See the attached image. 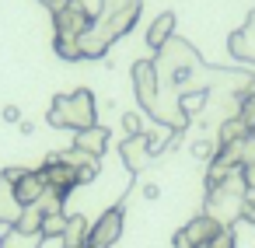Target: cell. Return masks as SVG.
<instances>
[{
    "instance_id": "cell-1",
    "label": "cell",
    "mask_w": 255,
    "mask_h": 248,
    "mask_svg": "<svg viewBox=\"0 0 255 248\" xmlns=\"http://www.w3.org/2000/svg\"><path fill=\"white\" fill-rule=\"evenodd\" d=\"M95 116H98V109H95V95H91L88 88H77L74 95H56V98H53L49 126L81 133V129L95 126Z\"/></svg>"
},
{
    "instance_id": "cell-2",
    "label": "cell",
    "mask_w": 255,
    "mask_h": 248,
    "mask_svg": "<svg viewBox=\"0 0 255 248\" xmlns=\"http://www.w3.org/2000/svg\"><path fill=\"white\" fill-rule=\"evenodd\" d=\"M4 178L14 189V199L21 206H35L39 196L46 192V175L42 168H4Z\"/></svg>"
},
{
    "instance_id": "cell-3",
    "label": "cell",
    "mask_w": 255,
    "mask_h": 248,
    "mask_svg": "<svg viewBox=\"0 0 255 248\" xmlns=\"http://www.w3.org/2000/svg\"><path fill=\"white\" fill-rule=\"evenodd\" d=\"M133 91H136V102L143 105V112L150 116L157 109V98H161V77H157L154 60H136L133 63Z\"/></svg>"
},
{
    "instance_id": "cell-4",
    "label": "cell",
    "mask_w": 255,
    "mask_h": 248,
    "mask_svg": "<svg viewBox=\"0 0 255 248\" xmlns=\"http://www.w3.org/2000/svg\"><path fill=\"white\" fill-rule=\"evenodd\" d=\"M95 14L88 11L84 0H67L60 11H53V25H56V35H70V39H81L88 28H91Z\"/></svg>"
},
{
    "instance_id": "cell-5",
    "label": "cell",
    "mask_w": 255,
    "mask_h": 248,
    "mask_svg": "<svg viewBox=\"0 0 255 248\" xmlns=\"http://www.w3.org/2000/svg\"><path fill=\"white\" fill-rule=\"evenodd\" d=\"M119 234H123V206H112V210H105V213L91 224L88 248H116Z\"/></svg>"
},
{
    "instance_id": "cell-6",
    "label": "cell",
    "mask_w": 255,
    "mask_h": 248,
    "mask_svg": "<svg viewBox=\"0 0 255 248\" xmlns=\"http://www.w3.org/2000/svg\"><path fill=\"white\" fill-rule=\"evenodd\" d=\"M224 224H217L210 213H199V217H192L171 241H182V245H206V241H213L217 238V231H220Z\"/></svg>"
},
{
    "instance_id": "cell-7",
    "label": "cell",
    "mask_w": 255,
    "mask_h": 248,
    "mask_svg": "<svg viewBox=\"0 0 255 248\" xmlns=\"http://www.w3.org/2000/svg\"><path fill=\"white\" fill-rule=\"evenodd\" d=\"M42 175H46V185L49 189H60V192H70L77 185V168H70L67 161H60V154H49L46 157Z\"/></svg>"
},
{
    "instance_id": "cell-8",
    "label": "cell",
    "mask_w": 255,
    "mask_h": 248,
    "mask_svg": "<svg viewBox=\"0 0 255 248\" xmlns=\"http://www.w3.org/2000/svg\"><path fill=\"white\" fill-rule=\"evenodd\" d=\"M119 154H123V164H126L129 171H143L147 161L154 157V154H150V143H147V133H140V136H126V140L119 143Z\"/></svg>"
},
{
    "instance_id": "cell-9",
    "label": "cell",
    "mask_w": 255,
    "mask_h": 248,
    "mask_svg": "<svg viewBox=\"0 0 255 248\" xmlns=\"http://www.w3.org/2000/svg\"><path fill=\"white\" fill-rule=\"evenodd\" d=\"M227 49H231V56L255 63V11H252V14H248V21H245V25L227 39Z\"/></svg>"
},
{
    "instance_id": "cell-10",
    "label": "cell",
    "mask_w": 255,
    "mask_h": 248,
    "mask_svg": "<svg viewBox=\"0 0 255 248\" xmlns=\"http://www.w3.org/2000/svg\"><path fill=\"white\" fill-rule=\"evenodd\" d=\"M74 147H81V150H88V154L102 157V154H105V147H109V129L95 123V126H88V129H81V133L74 136Z\"/></svg>"
},
{
    "instance_id": "cell-11",
    "label": "cell",
    "mask_w": 255,
    "mask_h": 248,
    "mask_svg": "<svg viewBox=\"0 0 255 248\" xmlns=\"http://www.w3.org/2000/svg\"><path fill=\"white\" fill-rule=\"evenodd\" d=\"M171 35H175V14H171V11H164V14H157V18L150 21V28H147V46L157 53Z\"/></svg>"
},
{
    "instance_id": "cell-12",
    "label": "cell",
    "mask_w": 255,
    "mask_h": 248,
    "mask_svg": "<svg viewBox=\"0 0 255 248\" xmlns=\"http://www.w3.org/2000/svg\"><path fill=\"white\" fill-rule=\"evenodd\" d=\"M42 234H25L18 227H7L0 224V248H42Z\"/></svg>"
},
{
    "instance_id": "cell-13",
    "label": "cell",
    "mask_w": 255,
    "mask_h": 248,
    "mask_svg": "<svg viewBox=\"0 0 255 248\" xmlns=\"http://www.w3.org/2000/svg\"><path fill=\"white\" fill-rule=\"evenodd\" d=\"M252 129L245 126V119L234 112V116H227V119H220V126H217V147H227V143H234V140H241V136H248Z\"/></svg>"
},
{
    "instance_id": "cell-14",
    "label": "cell",
    "mask_w": 255,
    "mask_h": 248,
    "mask_svg": "<svg viewBox=\"0 0 255 248\" xmlns=\"http://www.w3.org/2000/svg\"><path fill=\"white\" fill-rule=\"evenodd\" d=\"M88 234H91V227H88V220H84L81 213L67 217V231H63V248H81V245H88Z\"/></svg>"
},
{
    "instance_id": "cell-15",
    "label": "cell",
    "mask_w": 255,
    "mask_h": 248,
    "mask_svg": "<svg viewBox=\"0 0 255 248\" xmlns=\"http://www.w3.org/2000/svg\"><path fill=\"white\" fill-rule=\"evenodd\" d=\"M14 227L25 231V234H42V210H39V206H21Z\"/></svg>"
},
{
    "instance_id": "cell-16",
    "label": "cell",
    "mask_w": 255,
    "mask_h": 248,
    "mask_svg": "<svg viewBox=\"0 0 255 248\" xmlns=\"http://www.w3.org/2000/svg\"><path fill=\"white\" fill-rule=\"evenodd\" d=\"M63 203H67V192H60V189H49L46 185V192L39 196V210H42V217H49V213H63Z\"/></svg>"
},
{
    "instance_id": "cell-17",
    "label": "cell",
    "mask_w": 255,
    "mask_h": 248,
    "mask_svg": "<svg viewBox=\"0 0 255 248\" xmlns=\"http://www.w3.org/2000/svg\"><path fill=\"white\" fill-rule=\"evenodd\" d=\"M63 231H67V213H49V217H42V238H46V241H60V245H63Z\"/></svg>"
},
{
    "instance_id": "cell-18",
    "label": "cell",
    "mask_w": 255,
    "mask_h": 248,
    "mask_svg": "<svg viewBox=\"0 0 255 248\" xmlns=\"http://www.w3.org/2000/svg\"><path fill=\"white\" fill-rule=\"evenodd\" d=\"M53 49L60 53V60H70V63H74V60H84V56H81V39L56 35V39H53Z\"/></svg>"
},
{
    "instance_id": "cell-19",
    "label": "cell",
    "mask_w": 255,
    "mask_h": 248,
    "mask_svg": "<svg viewBox=\"0 0 255 248\" xmlns=\"http://www.w3.org/2000/svg\"><path fill=\"white\" fill-rule=\"evenodd\" d=\"M60 161H67L70 168H91V164H98V157L95 154H88V150H81V147H67V150H60Z\"/></svg>"
},
{
    "instance_id": "cell-20",
    "label": "cell",
    "mask_w": 255,
    "mask_h": 248,
    "mask_svg": "<svg viewBox=\"0 0 255 248\" xmlns=\"http://www.w3.org/2000/svg\"><path fill=\"white\" fill-rule=\"evenodd\" d=\"M213 154H217V140H206L203 136V140L192 143V157L196 161H213Z\"/></svg>"
},
{
    "instance_id": "cell-21",
    "label": "cell",
    "mask_w": 255,
    "mask_h": 248,
    "mask_svg": "<svg viewBox=\"0 0 255 248\" xmlns=\"http://www.w3.org/2000/svg\"><path fill=\"white\" fill-rule=\"evenodd\" d=\"M123 129H126V136H140V133H143V119H140L136 112H126V116H123Z\"/></svg>"
},
{
    "instance_id": "cell-22",
    "label": "cell",
    "mask_w": 255,
    "mask_h": 248,
    "mask_svg": "<svg viewBox=\"0 0 255 248\" xmlns=\"http://www.w3.org/2000/svg\"><path fill=\"white\" fill-rule=\"evenodd\" d=\"M210 248H234V227H220L217 238L210 241Z\"/></svg>"
},
{
    "instance_id": "cell-23",
    "label": "cell",
    "mask_w": 255,
    "mask_h": 248,
    "mask_svg": "<svg viewBox=\"0 0 255 248\" xmlns=\"http://www.w3.org/2000/svg\"><path fill=\"white\" fill-rule=\"evenodd\" d=\"M4 123H21V109L18 105H4Z\"/></svg>"
},
{
    "instance_id": "cell-24",
    "label": "cell",
    "mask_w": 255,
    "mask_h": 248,
    "mask_svg": "<svg viewBox=\"0 0 255 248\" xmlns=\"http://www.w3.org/2000/svg\"><path fill=\"white\" fill-rule=\"evenodd\" d=\"M157 196H161V189H157L154 182H150V185H143V199H157Z\"/></svg>"
},
{
    "instance_id": "cell-25",
    "label": "cell",
    "mask_w": 255,
    "mask_h": 248,
    "mask_svg": "<svg viewBox=\"0 0 255 248\" xmlns=\"http://www.w3.org/2000/svg\"><path fill=\"white\" fill-rule=\"evenodd\" d=\"M18 129H21L25 136H32V133H35V123H28V119H21V123H18Z\"/></svg>"
},
{
    "instance_id": "cell-26",
    "label": "cell",
    "mask_w": 255,
    "mask_h": 248,
    "mask_svg": "<svg viewBox=\"0 0 255 248\" xmlns=\"http://www.w3.org/2000/svg\"><path fill=\"white\" fill-rule=\"evenodd\" d=\"M42 4H46V7H49V11H60V7H63V4H67V0H42Z\"/></svg>"
},
{
    "instance_id": "cell-27",
    "label": "cell",
    "mask_w": 255,
    "mask_h": 248,
    "mask_svg": "<svg viewBox=\"0 0 255 248\" xmlns=\"http://www.w3.org/2000/svg\"><path fill=\"white\" fill-rule=\"evenodd\" d=\"M81 248H88V245H81Z\"/></svg>"
}]
</instances>
